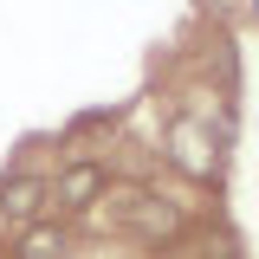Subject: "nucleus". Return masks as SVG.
<instances>
[{"label":"nucleus","mask_w":259,"mask_h":259,"mask_svg":"<svg viewBox=\"0 0 259 259\" xmlns=\"http://www.w3.org/2000/svg\"><path fill=\"white\" fill-rule=\"evenodd\" d=\"M20 259H59V233L52 227H32L26 240H20Z\"/></svg>","instance_id":"nucleus-3"},{"label":"nucleus","mask_w":259,"mask_h":259,"mask_svg":"<svg viewBox=\"0 0 259 259\" xmlns=\"http://www.w3.org/2000/svg\"><path fill=\"white\" fill-rule=\"evenodd\" d=\"M39 201H46L39 182H0V207H7L13 221H32V214H39Z\"/></svg>","instance_id":"nucleus-2"},{"label":"nucleus","mask_w":259,"mask_h":259,"mask_svg":"<svg viewBox=\"0 0 259 259\" xmlns=\"http://www.w3.org/2000/svg\"><path fill=\"white\" fill-rule=\"evenodd\" d=\"M97 188H104V168H65V182H59V201L65 207H84V201H97Z\"/></svg>","instance_id":"nucleus-1"}]
</instances>
